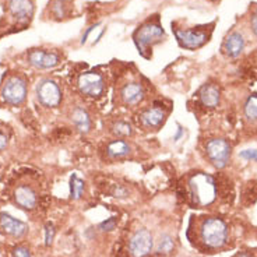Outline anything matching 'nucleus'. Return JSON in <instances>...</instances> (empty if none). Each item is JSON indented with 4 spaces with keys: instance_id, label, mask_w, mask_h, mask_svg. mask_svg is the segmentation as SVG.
I'll list each match as a JSON object with an SVG mask.
<instances>
[{
    "instance_id": "obj_1",
    "label": "nucleus",
    "mask_w": 257,
    "mask_h": 257,
    "mask_svg": "<svg viewBox=\"0 0 257 257\" xmlns=\"http://www.w3.org/2000/svg\"><path fill=\"white\" fill-rule=\"evenodd\" d=\"M191 203L197 207H207L214 203L217 197V183L211 175L198 172L190 176L187 182Z\"/></svg>"
},
{
    "instance_id": "obj_2",
    "label": "nucleus",
    "mask_w": 257,
    "mask_h": 257,
    "mask_svg": "<svg viewBox=\"0 0 257 257\" xmlns=\"http://www.w3.org/2000/svg\"><path fill=\"white\" fill-rule=\"evenodd\" d=\"M198 236L205 247L219 249L228 240V228L221 218L207 217L198 226Z\"/></svg>"
},
{
    "instance_id": "obj_3",
    "label": "nucleus",
    "mask_w": 257,
    "mask_h": 257,
    "mask_svg": "<svg viewBox=\"0 0 257 257\" xmlns=\"http://www.w3.org/2000/svg\"><path fill=\"white\" fill-rule=\"evenodd\" d=\"M2 99L9 105H20L26 101L27 83L20 76H13L6 80L2 87Z\"/></svg>"
},
{
    "instance_id": "obj_4",
    "label": "nucleus",
    "mask_w": 257,
    "mask_h": 257,
    "mask_svg": "<svg viewBox=\"0 0 257 257\" xmlns=\"http://www.w3.org/2000/svg\"><path fill=\"white\" fill-rule=\"evenodd\" d=\"M164 37V30L155 24V23H147L143 27H140L139 30L134 34V42L137 45V49L141 55H144L148 51V48L152 44H155L159 38Z\"/></svg>"
},
{
    "instance_id": "obj_5",
    "label": "nucleus",
    "mask_w": 257,
    "mask_h": 257,
    "mask_svg": "<svg viewBox=\"0 0 257 257\" xmlns=\"http://www.w3.org/2000/svg\"><path fill=\"white\" fill-rule=\"evenodd\" d=\"M207 155L212 165L222 169L226 166L229 157H231V145L224 139H214L207 143Z\"/></svg>"
},
{
    "instance_id": "obj_6",
    "label": "nucleus",
    "mask_w": 257,
    "mask_h": 257,
    "mask_svg": "<svg viewBox=\"0 0 257 257\" xmlns=\"http://www.w3.org/2000/svg\"><path fill=\"white\" fill-rule=\"evenodd\" d=\"M154 246L151 232L148 229H139L133 233L129 240V253L132 257H145L148 256Z\"/></svg>"
},
{
    "instance_id": "obj_7",
    "label": "nucleus",
    "mask_w": 257,
    "mask_h": 257,
    "mask_svg": "<svg viewBox=\"0 0 257 257\" xmlns=\"http://www.w3.org/2000/svg\"><path fill=\"white\" fill-rule=\"evenodd\" d=\"M37 97L38 101L44 106L48 108H55L60 104L62 101V91L58 83H55L53 80H42L38 87H37Z\"/></svg>"
},
{
    "instance_id": "obj_8",
    "label": "nucleus",
    "mask_w": 257,
    "mask_h": 257,
    "mask_svg": "<svg viewBox=\"0 0 257 257\" xmlns=\"http://www.w3.org/2000/svg\"><path fill=\"white\" fill-rule=\"evenodd\" d=\"M79 88L81 94H84L87 97H91V98H97V97L102 95V93H104L105 81H104V77L99 73H84V74L80 76Z\"/></svg>"
},
{
    "instance_id": "obj_9",
    "label": "nucleus",
    "mask_w": 257,
    "mask_h": 257,
    "mask_svg": "<svg viewBox=\"0 0 257 257\" xmlns=\"http://www.w3.org/2000/svg\"><path fill=\"white\" fill-rule=\"evenodd\" d=\"M175 35L179 44L187 49H197L203 47L208 41V35L204 31H183V30H175Z\"/></svg>"
},
{
    "instance_id": "obj_10",
    "label": "nucleus",
    "mask_w": 257,
    "mask_h": 257,
    "mask_svg": "<svg viewBox=\"0 0 257 257\" xmlns=\"http://www.w3.org/2000/svg\"><path fill=\"white\" fill-rule=\"evenodd\" d=\"M28 62L37 69H52L59 65L60 58L58 53L35 49L28 53Z\"/></svg>"
},
{
    "instance_id": "obj_11",
    "label": "nucleus",
    "mask_w": 257,
    "mask_h": 257,
    "mask_svg": "<svg viewBox=\"0 0 257 257\" xmlns=\"http://www.w3.org/2000/svg\"><path fill=\"white\" fill-rule=\"evenodd\" d=\"M0 229L9 236L21 237L27 233L28 226L26 222H23L20 219H16L6 212H2L0 214Z\"/></svg>"
},
{
    "instance_id": "obj_12",
    "label": "nucleus",
    "mask_w": 257,
    "mask_h": 257,
    "mask_svg": "<svg viewBox=\"0 0 257 257\" xmlns=\"http://www.w3.org/2000/svg\"><path fill=\"white\" fill-rule=\"evenodd\" d=\"M14 200H16V203L20 205L21 208H26V210H34L37 207V203H38L37 193L34 191L33 187H30V186L27 185L19 186L16 189V191H14Z\"/></svg>"
},
{
    "instance_id": "obj_13",
    "label": "nucleus",
    "mask_w": 257,
    "mask_h": 257,
    "mask_svg": "<svg viewBox=\"0 0 257 257\" xmlns=\"http://www.w3.org/2000/svg\"><path fill=\"white\" fill-rule=\"evenodd\" d=\"M9 10L14 19H17L20 23H26L33 17V2L31 0H10Z\"/></svg>"
},
{
    "instance_id": "obj_14",
    "label": "nucleus",
    "mask_w": 257,
    "mask_h": 257,
    "mask_svg": "<svg viewBox=\"0 0 257 257\" xmlns=\"http://www.w3.org/2000/svg\"><path fill=\"white\" fill-rule=\"evenodd\" d=\"M144 88L139 83H129L120 90V98L126 105H137L144 99Z\"/></svg>"
},
{
    "instance_id": "obj_15",
    "label": "nucleus",
    "mask_w": 257,
    "mask_h": 257,
    "mask_svg": "<svg viewBox=\"0 0 257 257\" xmlns=\"http://www.w3.org/2000/svg\"><path fill=\"white\" fill-rule=\"evenodd\" d=\"M165 116L166 115L162 108H150L140 115V122L147 129H158L164 123Z\"/></svg>"
},
{
    "instance_id": "obj_16",
    "label": "nucleus",
    "mask_w": 257,
    "mask_h": 257,
    "mask_svg": "<svg viewBox=\"0 0 257 257\" xmlns=\"http://www.w3.org/2000/svg\"><path fill=\"white\" fill-rule=\"evenodd\" d=\"M244 48V40L242 34L232 33L224 42V51L228 56L237 58Z\"/></svg>"
},
{
    "instance_id": "obj_17",
    "label": "nucleus",
    "mask_w": 257,
    "mask_h": 257,
    "mask_svg": "<svg viewBox=\"0 0 257 257\" xmlns=\"http://www.w3.org/2000/svg\"><path fill=\"white\" fill-rule=\"evenodd\" d=\"M200 101L207 108H215L219 104V90L214 84H205L200 90Z\"/></svg>"
},
{
    "instance_id": "obj_18",
    "label": "nucleus",
    "mask_w": 257,
    "mask_h": 257,
    "mask_svg": "<svg viewBox=\"0 0 257 257\" xmlns=\"http://www.w3.org/2000/svg\"><path fill=\"white\" fill-rule=\"evenodd\" d=\"M72 120L74 126L79 129L80 132L83 133H88L91 130V118H90V115L87 112L86 109H83V108H76L74 111H73L72 115Z\"/></svg>"
},
{
    "instance_id": "obj_19",
    "label": "nucleus",
    "mask_w": 257,
    "mask_h": 257,
    "mask_svg": "<svg viewBox=\"0 0 257 257\" xmlns=\"http://www.w3.org/2000/svg\"><path fill=\"white\" fill-rule=\"evenodd\" d=\"M130 151H132V147L125 140L112 141L111 144L108 145V148H106L108 157H111V158H122V157L129 155Z\"/></svg>"
},
{
    "instance_id": "obj_20",
    "label": "nucleus",
    "mask_w": 257,
    "mask_h": 257,
    "mask_svg": "<svg viewBox=\"0 0 257 257\" xmlns=\"http://www.w3.org/2000/svg\"><path fill=\"white\" fill-rule=\"evenodd\" d=\"M84 193V182L77 176L73 175L72 180H70V197L73 200H79Z\"/></svg>"
},
{
    "instance_id": "obj_21",
    "label": "nucleus",
    "mask_w": 257,
    "mask_h": 257,
    "mask_svg": "<svg viewBox=\"0 0 257 257\" xmlns=\"http://www.w3.org/2000/svg\"><path fill=\"white\" fill-rule=\"evenodd\" d=\"M112 133L115 136H118V137H127V136H130L133 133L132 126H130V123L125 122V120H119V122H116L112 126Z\"/></svg>"
},
{
    "instance_id": "obj_22",
    "label": "nucleus",
    "mask_w": 257,
    "mask_h": 257,
    "mask_svg": "<svg viewBox=\"0 0 257 257\" xmlns=\"http://www.w3.org/2000/svg\"><path fill=\"white\" fill-rule=\"evenodd\" d=\"M173 249V237L171 235H162L157 244V251L159 254H168Z\"/></svg>"
},
{
    "instance_id": "obj_23",
    "label": "nucleus",
    "mask_w": 257,
    "mask_h": 257,
    "mask_svg": "<svg viewBox=\"0 0 257 257\" xmlns=\"http://www.w3.org/2000/svg\"><path fill=\"white\" fill-rule=\"evenodd\" d=\"M244 113L251 120H257V95H251L244 104Z\"/></svg>"
},
{
    "instance_id": "obj_24",
    "label": "nucleus",
    "mask_w": 257,
    "mask_h": 257,
    "mask_svg": "<svg viewBox=\"0 0 257 257\" xmlns=\"http://www.w3.org/2000/svg\"><path fill=\"white\" fill-rule=\"evenodd\" d=\"M116 225H118V219L115 217L109 218V219H106L104 222H101L99 224V229L101 231H105V232H111L113 229H116Z\"/></svg>"
},
{
    "instance_id": "obj_25",
    "label": "nucleus",
    "mask_w": 257,
    "mask_h": 257,
    "mask_svg": "<svg viewBox=\"0 0 257 257\" xmlns=\"http://www.w3.org/2000/svg\"><path fill=\"white\" fill-rule=\"evenodd\" d=\"M53 237H55V228L52 224H47L45 226V244L51 246L53 242Z\"/></svg>"
},
{
    "instance_id": "obj_26",
    "label": "nucleus",
    "mask_w": 257,
    "mask_h": 257,
    "mask_svg": "<svg viewBox=\"0 0 257 257\" xmlns=\"http://www.w3.org/2000/svg\"><path fill=\"white\" fill-rule=\"evenodd\" d=\"M240 157L249 161H257V150H244L240 152Z\"/></svg>"
},
{
    "instance_id": "obj_27",
    "label": "nucleus",
    "mask_w": 257,
    "mask_h": 257,
    "mask_svg": "<svg viewBox=\"0 0 257 257\" xmlns=\"http://www.w3.org/2000/svg\"><path fill=\"white\" fill-rule=\"evenodd\" d=\"M14 257H31V253L30 250L27 249V247H23V246H19V247H16L13 251Z\"/></svg>"
},
{
    "instance_id": "obj_28",
    "label": "nucleus",
    "mask_w": 257,
    "mask_h": 257,
    "mask_svg": "<svg viewBox=\"0 0 257 257\" xmlns=\"http://www.w3.org/2000/svg\"><path fill=\"white\" fill-rule=\"evenodd\" d=\"M9 144V136H7L6 132H2L0 130V151L5 150Z\"/></svg>"
},
{
    "instance_id": "obj_29",
    "label": "nucleus",
    "mask_w": 257,
    "mask_h": 257,
    "mask_svg": "<svg viewBox=\"0 0 257 257\" xmlns=\"http://www.w3.org/2000/svg\"><path fill=\"white\" fill-rule=\"evenodd\" d=\"M251 30H253V33L257 35V16L256 14L251 17Z\"/></svg>"
},
{
    "instance_id": "obj_30",
    "label": "nucleus",
    "mask_w": 257,
    "mask_h": 257,
    "mask_svg": "<svg viewBox=\"0 0 257 257\" xmlns=\"http://www.w3.org/2000/svg\"><path fill=\"white\" fill-rule=\"evenodd\" d=\"M235 257H253L250 253H247V251H243V253H237Z\"/></svg>"
},
{
    "instance_id": "obj_31",
    "label": "nucleus",
    "mask_w": 257,
    "mask_h": 257,
    "mask_svg": "<svg viewBox=\"0 0 257 257\" xmlns=\"http://www.w3.org/2000/svg\"><path fill=\"white\" fill-rule=\"evenodd\" d=\"M256 16H257V13H256Z\"/></svg>"
}]
</instances>
